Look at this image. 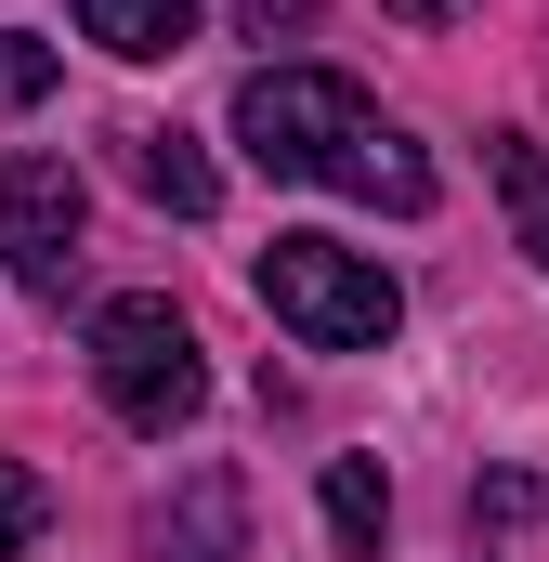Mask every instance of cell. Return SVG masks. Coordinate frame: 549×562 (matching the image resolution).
<instances>
[{
  "mask_svg": "<svg viewBox=\"0 0 549 562\" xmlns=\"http://www.w3.org/2000/svg\"><path fill=\"white\" fill-rule=\"evenodd\" d=\"M236 144H249V170H274V183H340L367 210H432V157L340 66H262L236 92Z\"/></svg>",
  "mask_w": 549,
  "mask_h": 562,
  "instance_id": "6da1fadb",
  "label": "cell"
},
{
  "mask_svg": "<svg viewBox=\"0 0 549 562\" xmlns=\"http://www.w3.org/2000/svg\"><path fill=\"white\" fill-rule=\"evenodd\" d=\"M249 288L301 353H380L406 327V288L380 276V249H340V236H274L249 262Z\"/></svg>",
  "mask_w": 549,
  "mask_h": 562,
  "instance_id": "7a4b0ae2",
  "label": "cell"
},
{
  "mask_svg": "<svg viewBox=\"0 0 549 562\" xmlns=\"http://www.w3.org/2000/svg\"><path fill=\"white\" fill-rule=\"evenodd\" d=\"M92 380H105V406H119L132 431H183L197 406H210L197 327H183L157 288H132V301H105V314H92Z\"/></svg>",
  "mask_w": 549,
  "mask_h": 562,
  "instance_id": "3957f363",
  "label": "cell"
},
{
  "mask_svg": "<svg viewBox=\"0 0 549 562\" xmlns=\"http://www.w3.org/2000/svg\"><path fill=\"white\" fill-rule=\"evenodd\" d=\"M79 236H92L79 170H66V157H0V262H13V288L66 301V288H79Z\"/></svg>",
  "mask_w": 549,
  "mask_h": 562,
  "instance_id": "277c9868",
  "label": "cell"
},
{
  "mask_svg": "<svg viewBox=\"0 0 549 562\" xmlns=\"http://www.w3.org/2000/svg\"><path fill=\"white\" fill-rule=\"evenodd\" d=\"M144 550L157 562H249V484L210 458V471H183V497L144 524Z\"/></svg>",
  "mask_w": 549,
  "mask_h": 562,
  "instance_id": "5b68a950",
  "label": "cell"
},
{
  "mask_svg": "<svg viewBox=\"0 0 549 562\" xmlns=\"http://www.w3.org/2000/svg\"><path fill=\"white\" fill-rule=\"evenodd\" d=\"M79 40L119 53V66H157V53L197 40V0H79Z\"/></svg>",
  "mask_w": 549,
  "mask_h": 562,
  "instance_id": "8992f818",
  "label": "cell"
},
{
  "mask_svg": "<svg viewBox=\"0 0 549 562\" xmlns=\"http://www.w3.org/2000/svg\"><path fill=\"white\" fill-rule=\"evenodd\" d=\"M132 183L170 210V223H210V196H223V170H210L183 132H132Z\"/></svg>",
  "mask_w": 549,
  "mask_h": 562,
  "instance_id": "52a82bcc",
  "label": "cell"
},
{
  "mask_svg": "<svg viewBox=\"0 0 549 562\" xmlns=\"http://www.w3.org/2000/svg\"><path fill=\"white\" fill-rule=\"evenodd\" d=\"M380 524H393V484H380V458H327V537L354 562H380Z\"/></svg>",
  "mask_w": 549,
  "mask_h": 562,
  "instance_id": "ba28073f",
  "label": "cell"
},
{
  "mask_svg": "<svg viewBox=\"0 0 549 562\" xmlns=\"http://www.w3.org/2000/svg\"><path fill=\"white\" fill-rule=\"evenodd\" d=\"M484 157H497V196H511V236H524V249H537V262H549V144L497 132V144H484Z\"/></svg>",
  "mask_w": 549,
  "mask_h": 562,
  "instance_id": "9c48e42d",
  "label": "cell"
},
{
  "mask_svg": "<svg viewBox=\"0 0 549 562\" xmlns=\"http://www.w3.org/2000/svg\"><path fill=\"white\" fill-rule=\"evenodd\" d=\"M40 524H53V484H40V471H26V458H0V562L26 550V537H40Z\"/></svg>",
  "mask_w": 549,
  "mask_h": 562,
  "instance_id": "30bf717a",
  "label": "cell"
},
{
  "mask_svg": "<svg viewBox=\"0 0 549 562\" xmlns=\"http://www.w3.org/2000/svg\"><path fill=\"white\" fill-rule=\"evenodd\" d=\"M53 92V40H13L0 26V105H40Z\"/></svg>",
  "mask_w": 549,
  "mask_h": 562,
  "instance_id": "8fae6325",
  "label": "cell"
},
{
  "mask_svg": "<svg viewBox=\"0 0 549 562\" xmlns=\"http://www.w3.org/2000/svg\"><path fill=\"white\" fill-rule=\"evenodd\" d=\"M314 0H249V40H274V26H301Z\"/></svg>",
  "mask_w": 549,
  "mask_h": 562,
  "instance_id": "7c38bea8",
  "label": "cell"
},
{
  "mask_svg": "<svg viewBox=\"0 0 549 562\" xmlns=\"http://www.w3.org/2000/svg\"><path fill=\"white\" fill-rule=\"evenodd\" d=\"M393 13H406V26H458L471 0H393Z\"/></svg>",
  "mask_w": 549,
  "mask_h": 562,
  "instance_id": "4fadbf2b",
  "label": "cell"
}]
</instances>
